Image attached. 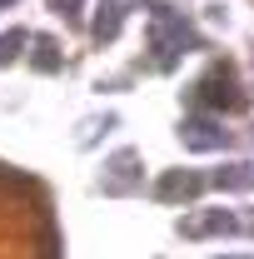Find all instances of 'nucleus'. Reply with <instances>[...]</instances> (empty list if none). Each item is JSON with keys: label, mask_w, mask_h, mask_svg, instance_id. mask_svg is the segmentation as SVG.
I'll list each match as a JSON object with an SVG mask.
<instances>
[{"label": "nucleus", "mask_w": 254, "mask_h": 259, "mask_svg": "<svg viewBox=\"0 0 254 259\" xmlns=\"http://www.w3.org/2000/svg\"><path fill=\"white\" fill-rule=\"evenodd\" d=\"M185 140H190V150H224L229 145V135L220 125H209V120H190L185 125Z\"/></svg>", "instance_id": "f257e3e1"}, {"label": "nucleus", "mask_w": 254, "mask_h": 259, "mask_svg": "<svg viewBox=\"0 0 254 259\" xmlns=\"http://www.w3.org/2000/svg\"><path fill=\"white\" fill-rule=\"evenodd\" d=\"M234 214H224V209H215V214H199V220H190L185 225V234L190 239H204V234H234Z\"/></svg>", "instance_id": "f03ea898"}, {"label": "nucleus", "mask_w": 254, "mask_h": 259, "mask_svg": "<svg viewBox=\"0 0 254 259\" xmlns=\"http://www.w3.org/2000/svg\"><path fill=\"white\" fill-rule=\"evenodd\" d=\"M204 190V180L199 175H164V185H159V199H194V194Z\"/></svg>", "instance_id": "7ed1b4c3"}, {"label": "nucleus", "mask_w": 254, "mask_h": 259, "mask_svg": "<svg viewBox=\"0 0 254 259\" xmlns=\"http://www.w3.org/2000/svg\"><path fill=\"white\" fill-rule=\"evenodd\" d=\"M120 10H125V5H120V0H110V5L95 15V35H100V40H110V35L120 30Z\"/></svg>", "instance_id": "20e7f679"}, {"label": "nucleus", "mask_w": 254, "mask_h": 259, "mask_svg": "<svg viewBox=\"0 0 254 259\" xmlns=\"http://www.w3.org/2000/svg\"><path fill=\"white\" fill-rule=\"evenodd\" d=\"M215 185H229V190H244V185H249V169H244V164H229V169H220V175H215Z\"/></svg>", "instance_id": "39448f33"}, {"label": "nucleus", "mask_w": 254, "mask_h": 259, "mask_svg": "<svg viewBox=\"0 0 254 259\" xmlns=\"http://www.w3.org/2000/svg\"><path fill=\"white\" fill-rule=\"evenodd\" d=\"M35 65H40V70H60V50H55L50 40H40V45H35Z\"/></svg>", "instance_id": "423d86ee"}, {"label": "nucleus", "mask_w": 254, "mask_h": 259, "mask_svg": "<svg viewBox=\"0 0 254 259\" xmlns=\"http://www.w3.org/2000/svg\"><path fill=\"white\" fill-rule=\"evenodd\" d=\"M15 50H25V30L0 35V65H10V55H15Z\"/></svg>", "instance_id": "0eeeda50"}, {"label": "nucleus", "mask_w": 254, "mask_h": 259, "mask_svg": "<svg viewBox=\"0 0 254 259\" xmlns=\"http://www.w3.org/2000/svg\"><path fill=\"white\" fill-rule=\"evenodd\" d=\"M50 5H60L65 15H75V10H80V0H50Z\"/></svg>", "instance_id": "6e6552de"}]
</instances>
